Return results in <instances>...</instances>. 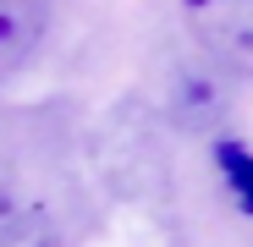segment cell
<instances>
[{"mask_svg":"<svg viewBox=\"0 0 253 247\" xmlns=\"http://www.w3.org/2000/svg\"><path fill=\"white\" fill-rule=\"evenodd\" d=\"M0 247H66V231L55 225L50 209H39V203H17V209L0 220Z\"/></svg>","mask_w":253,"mask_h":247,"instance_id":"3","label":"cell"},{"mask_svg":"<svg viewBox=\"0 0 253 247\" xmlns=\"http://www.w3.org/2000/svg\"><path fill=\"white\" fill-rule=\"evenodd\" d=\"M50 28V0H0V77L28 66Z\"/></svg>","mask_w":253,"mask_h":247,"instance_id":"2","label":"cell"},{"mask_svg":"<svg viewBox=\"0 0 253 247\" xmlns=\"http://www.w3.org/2000/svg\"><path fill=\"white\" fill-rule=\"evenodd\" d=\"M220 88L209 77H198V71H182L176 77V94H171V110H176V121L182 127H209V121L220 115Z\"/></svg>","mask_w":253,"mask_h":247,"instance_id":"4","label":"cell"},{"mask_svg":"<svg viewBox=\"0 0 253 247\" xmlns=\"http://www.w3.org/2000/svg\"><path fill=\"white\" fill-rule=\"evenodd\" d=\"M220 165L231 171V192L242 198V209H253V159L242 154V148H231V143H220Z\"/></svg>","mask_w":253,"mask_h":247,"instance_id":"5","label":"cell"},{"mask_svg":"<svg viewBox=\"0 0 253 247\" xmlns=\"http://www.w3.org/2000/svg\"><path fill=\"white\" fill-rule=\"evenodd\" d=\"M193 38L237 77H253V0H182Z\"/></svg>","mask_w":253,"mask_h":247,"instance_id":"1","label":"cell"}]
</instances>
